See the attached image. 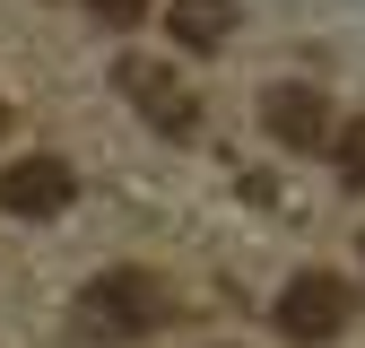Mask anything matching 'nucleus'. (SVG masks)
I'll return each instance as SVG.
<instances>
[{"instance_id":"1","label":"nucleus","mask_w":365,"mask_h":348,"mask_svg":"<svg viewBox=\"0 0 365 348\" xmlns=\"http://www.w3.org/2000/svg\"><path fill=\"white\" fill-rule=\"evenodd\" d=\"M70 314H78L87 339H148L165 322V279H148V270H105V279L78 287Z\"/></svg>"},{"instance_id":"2","label":"nucleus","mask_w":365,"mask_h":348,"mask_svg":"<svg viewBox=\"0 0 365 348\" xmlns=\"http://www.w3.org/2000/svg\"><path fill=\"white\" fill-rule=\"evenodd\" d=\"M348 314H356V296H348V279H331V270H296V279L279 287V331H287V339H339Z\"/></svg>"},{"instance_id":"3","label":"nucleus","mask_w":365,"mask_h":348,"mask_svg":"<svg viewBox=\"0 0 365 348\" xmlns=\"http://www.w3.org/2000/svg\"><path fill=\"white\" fill-rule=\"evenodd\" d=\"M70 192H78V174L61 157H9L0 165V209L9 218H61Z\"/></svg>"},{"instance_id":"4","label":"nucleus","mask_w":365,"mask_h":348,"mask_svg":"<svg viewBox=\"0 0 365 348\" xmlns=\"http://www.w3.org/2000/svg\"><path fill=\"white\" fill-rule=\"evenodd\" d=\"M113 87H122V96H130V105H140V113L165 130V140H192V96H182V87H174L157 61H140V53H130V61H113Z\"/></svg>"},{"instance_id":"5","label":"nucleus","mask_w":365,"mask_h":348,"mask_svg":"<svg viewBox=\"0 0 365 348\" xmlns=\"http://www.w3.org/2000/svg\"><path fill=\"white\" fill-rule=\"evenodd\" d=\"M261 122H269L279 148H322L331 140V105L313 96V87H269V96H261Z\"/></svg>"},{"instance_id":"6","label":"nucleus","mask_w":365,"mask_h":348,"mask_svg":"<svg viewBox=\"0 0 365 348\" xmlns=\"http://www.w3.org/2000/svg\"><path fill=\"white\" fill-rule=\"evenodd\" d=\"M165 26L192 44V53H217V44L235 35V0H174V9H165Z\"/></svg>"},{"instance_id":"7","label":"nucleus","mask_w":365,"mask_h":348,"mask_svg":"<svg viewBox=\"0 0 365 348\" xmlns=\"http://www.w3.org/2000/svg\"><path fill=\"white\" fill-rule=\"evenodd\" d=\"M331 148H339V174H348V183H365V113L348 130H331Z\"/></svg>"},{"instance_id":"8","label":"nucleus","mask_w":365,"mask_h":348,"mask_svg":"<svg viewBox=\"0 0 365 348\" xmlns=\"http://www.w3.org/2000/svg\"><path fill=\"white\" fill-rule=\"evenodd\" d=\"M87 18H105V26H140L148 0H87Z\"/></svg>"},{"instance_id":"9","label":"nucleus","mask_w":365,"mask_h":348,"mask_svg":"<svg viewBox=\"0 0 365 348\" xmlns=\"http://www.w3.org/2000/svg\"><path fill=\"white\" fill-rule=\"evenodd\" d=\"M0 122H9V105H0Z\"/></svg>"}]
</instances>
